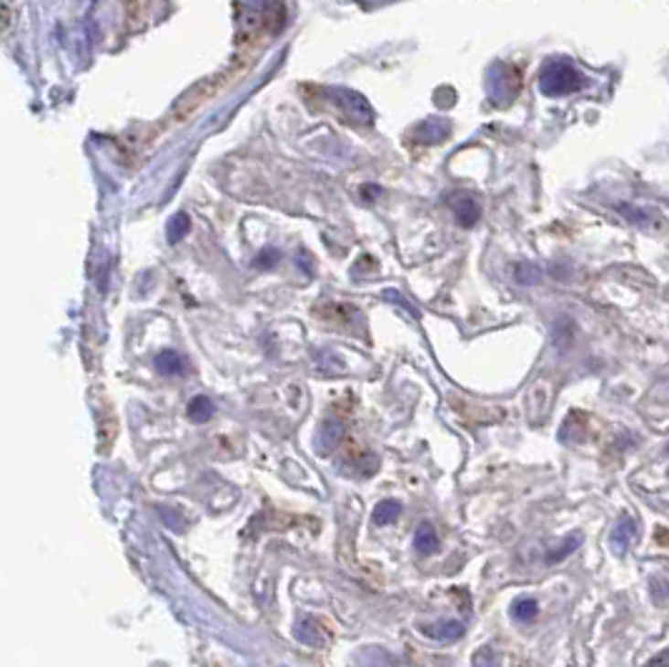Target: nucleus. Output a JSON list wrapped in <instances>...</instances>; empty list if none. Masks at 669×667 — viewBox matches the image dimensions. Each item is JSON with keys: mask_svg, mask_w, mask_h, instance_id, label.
<instances>
[{"mask_svg": "<svg viewBox=\"0 0 669 667\" xmlns=\"http://www.w3.org/2000/svg\"><path fill=\"white\" fill-rule=\"evenodd\" d=\"M293 638L299 640L301 645H306V648H313L319 650L326 645V632H324V625H321L316 618H303L296 622V628H293Z\"/></svg>", "mask_w": 669, "mask_h": 667, "instance_id": "f257e3e1", "label": "nucleus"}, {"mask_svg": "<svg viewBox=\"0 0 669 667\" xmlns=\"http://www.w3.org/2000/svg\"><path fill=\"white\" fill-rule=\"evenodd\" d=\"M634 540H637V522L632 517H620V522L611 527L610 535V545L614 555H627Z\"/></svg>", "mask_w": 669, "mask_h": 667, "instance_id": "f03ea898", "label": "nucleus"}, {"mask_svg": "<svg viewBox=\"0 0 669 667\" xmlns=\"http://www.w3.org/2000/svg\"><path fill=\"white\" fill-rule=\"evenodd\" d=\"M341 437H344V424L329 417L326 422L321 424L319 434H316V451L321 457H329L331 451L341 444Z\"/></svg>", "mask_w": 669, "mask_h": 667, "instance_id": "7ed1b4c3", "label": "nucleus"}, {"mask_svg": "<svg viewBox=\"0 0 669 667\" xmlns=\"http://www.w3.org/2000/svg\"><path fill=\"white\" fill-rule=\"evenodd\" d=\"M421 632L429 635V638L439 640V642H454V640L462 638V622H456V619H449V622H434V625H421Z\"/></svg>", "mask_w": 669, "mask_h": 667, "instance_id": "20e7f679", "label": "nucleus"}, {"mask_svg": "<svg viewBox=\"0 0 669 667\" xmlns=\"http://www.w3.org/2000/svg\"><path fill=\"white\" fill-rule=\"evenodd\" d=\"M414 545H417V552L419 555H434V552L439 550V535L437 530L429 524V522H424L421 527L417 530V537H414Z\"/></svg>", "mask_w": 669, "mask_h": 667, "instance_id": "39448f33", "label": "nucleus"}, {"mask_svg": "<svg viewBox=\"0 0 669 667\" xmlns=\"http://www.w3.org/2000/svg\"><path fill=\"white\" fill-rule=\"evenodd\" d=\"M214 412H216V407L208 397H194L191 404H188V419L196 424L208 422V419L214 417Z\"/></svg>", "mask_w": 669, "mask_h": 667, "instance_id": "423d86ee", "label": "nucleus"}, {"mask_svg": "<svg viewBox=\"0 0 669 667\" xmlns=\"http://www.w3.org/2000/svg\"><path fill=\"white\" fill-rule=\"evenodd\" d=\"M398 514H401V502L398 500L378 502L377 510H374V524H378V527H387V524H391V522H397Z\"/></svg>", "mask_w": 669, "mask_h": 667, "instance_id": "0eeeda50", "label": "nucleus"}, {"mask_svg": "<svg viewBox=\"0 0 669 667\" xmlns=\"http://www.w3.org/2000/svg\"><path fill=\"white\" fill-rule=\"evenodd\" d=\"M155 369L161 374H168V376L184 374V359L175 352H161L155 356Z\"/></svg>", "mask_w": 669, "mask_h": 667, "instance_id": "6e6552de", "label": "nucleus"}, {"mask_svg": "<svg viewBox=\"0 0 669 667\" xmlns=\"http://www.w3.org/2000/svg\"><path fill=\"white\" fill-rule=\"evenodd\" d=\"M536 612H539V605H536L534 598H519L512 605V618L519 619V622H532L536 618Z\"/></svg>", "mask_w": 669, "mask_h": 667, "instance_id": "1a4fd4ad", "label": "nucleus"}, {"mask_svg": "<svg viewBox=\"0 0 669 667\" xmlns=\"http://www.w3.org/2000/svg\"><path fill=\"white\" fill-rule=\"evenodd\" d=\"M474 667H502V658H499V652L494 648H482L474 652Z\"/></svg>", "mask_w": 669, "mask_h": 667, "instance_id": "9d476101", "label": "nucleus"}, {"mask_svg": "<svg viewBox=\"0 0 669 667\" xmlns=\"http://www.w3.org/2000/svg\"><path fill=\"white\" fill-rule=\"evenodd\" d=\"M579 542H582L579 540V535H572L569 540H564L562 545H559V550L549 552V562H559V559H564L567 555H572V552L579 547Z\"/></svg>", "mask_w": 669, "mask_h": 667, "instance_id": "9b49d317", "label": "nucleus"}, {"mask_svg": "<svg viewBox=\"0 0 669 667\" xmlns=\"http://www.w3.org/2000/svg\"><path fill=\"white\" fill-rule=\"evenodd\" d=\"M158 512H161V520L171 527V530H181L184 527V520H181V514H175L171 507H158Z\"/></svg>", "mask_w": 669, "mask_h": 667, "instance_id": "f8f14e48", "label": "nucleus"}, {"mask_svg": "<svg viewBox=\"0 0 669 667\" xmlns=\"http://www.w3.org/2000/svg\"><path fill=\"white\" fill-rule=\"evenodd\" d=\"M644 667H669V648L662 650L660 655H654Z\"/></svg>", "mask_w": 669, "mask_h": 667, "instance_id": "ddd939ff", "label": "nucleus"}, {"mask_svg": "<svg viewBox=\"0 0 669 667\" xmlns=\"http://www.w3.org/2000/svg\"><path fill=\"white\" fill-rule=\"evenodd\" d=\"M667 454H669V447H667Z\"/></svg>", "mask_w": 669, "mask_h": 667, "instance_id": "4468645a", "label": "nucleus"}]
</instances>
